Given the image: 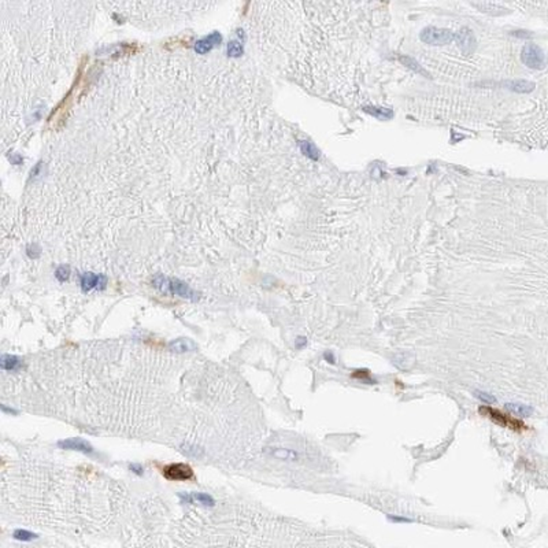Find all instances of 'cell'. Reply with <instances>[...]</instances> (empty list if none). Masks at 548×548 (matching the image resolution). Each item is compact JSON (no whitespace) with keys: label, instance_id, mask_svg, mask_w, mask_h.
<instances>
[{"label":"cell","instance_id":"cell-1","mask_svg":"<svg viewBox=\"0 0 548 548\" xmlns=\"http://www.w3.org/2000/svg\"><path fill=\"white\" fill-rule=\"evenodd\" d=\"M154 285L162 291V292H169L173 293V295H177V296L185 297V299H192V300H196L199 297V295L192 288L187 285L184 281L177 279H169V277H165V276H158L154 280Z\"/></svg>","mask_w":548,"mask_h":548},{"label":"cell","instance_id":"cell-2","mask_svg":"<svg viewBox=\"0 0 548 548\" xmlns=\"http://www.w3.org/2000/svg\"><path fill=\"white\" fill-rule=\"evenodd\" d=\"M480 413L490 418V419H492L495 423H498V425L503 428H507L510 431L524 432L528 429V427L524 423L522 419H518V418L512 417L507 413H503V411H500L498 409H492L490 406H481Z\"/></svg>","mask_w":548,"mask_h":548},{"label":"cell","instance_id":"cell-3","mask_svg":"<svg viewBox=\"0 0 548 548\" xmlns=\"http://www.w3.org/2000/svg\"><path fill=\"white\" fill-rule=\"evenodd\" d=\"M456 36H458L456 32L436 26L423 27L421 33H419V39H421L422 43L429 45H435V47L447 45L449 44V43H452V41L456 43Z\"/></svg>","mask_w":548,"mask_h":548},{"label":"cell","instance_id":"cell-4","mask_svg":"<svg viewBox=\"0 0 548 548\" xmlns=\"http://www.w3.org/2000/svg\"><path fill=\"white\" fill-rule=\"evenodd\" d=\"M521 60L526 68L533 69V70H540L545 66L547 58L544 51L540 48L537 44L529 43L524 45L521 51Z\"/></svg>","mask_w":548,"mask_h":548},{"label":"cell","instance_id":"cell-5","mask_svg":"<svg viewBox=\"0 0 548 548\" xmlns=\"http://www.w3.org/2000/svg\"><path fill=\"white\" fill-rule=\"evenodd\" d=\"M163 476L171 481H187L192 478L193 472L185 463H171L163 469Z\"/></svg>","mask_w":548,"mask_h":548},{"label":"cell","instance_id":"cell-6","mask_svg":"<svg viewBox=\"0 0 548 548\" xmlns=\"http://www.w3.org/2000/svg\"><path fill=\"white\" fill-rule=\"evenodd\" d=\"M80 284L84 292H89L92 289H104L107 285V277L103 274L84 273L80 279Z\"/></svg>","mask_w":548,"mask_h":548},{"label":"cell","instance_id":"cell-7","mask_svg":"<svg viewBox=\"0 0 548 548\" xmlns=\"http://www.w3.org/2000/svg\"><path fill=\"white\" fill-rule=\"evenodd\" d=\"M221 41H222V36L220 32H212L208 36L202 37L195 43V51L199 55H206L211 52L217 45L221 44Z\"/></svg>","mask_w":548,"mask_h":548},{"label":"cell","instance_id":"cell-8","mask_svg":"<svg viewBox=\"0 0 548 548\" xmlns=\"http://www.w3.org/2000/svg\"><path fill=\"white\" fill-rule=\"evenodd\" d=\"M456 44L462 50L463 54H470L476 48V37L473 35V32L467 27H463L461 31L456 32Z\"/></svg>","mask_w":548,"mask_h":548},{"label":"cell","instance_id":"cell-9","mask_svg":"<svg viewBox=\"0 0 548 548\" xmlns=\"http://www.w3.org/2000/svg\"><path fill=\"white\" fill-rule=\"evenodd\" d=\"M58 447L62 449H72V451H77V452H82V454H92L94 452L92 445L84 439H80V437L60 440L58 443Z\"/></svg>","mask_w":548,"mask_h":548},{"label":"cell","instance_id":"cell-10","mask_svg":"<svg viewBox=\"0 0 548 548\" xmlns=\"http://www.w3.org/2000/svg\"><path fill=\"white\" fill-rule=\"evenodd\" d=\"M180 498L187 503H199L204 506V507H212L216 504V500L212 499V496L202 494V492H198V494H180Z\"/></svg>","mask_w":548,"mask_h":548},{"label":"cell","instance_id":"cell-11","mask_svg":"<svg viewBox=\"0 0 548 548\" xmlns=\"http://www.w3.org/2000/svg\"><path fill=\"white\" fill-rule=\"evenodd\" d=\"M169 348H170L171 352H175V354H187V352L195 351L198 347L191 339L181 337V339H177L174 342H171Z\"/></svg>","mask_w":548,"mask_h":548},{"label":"cell","instance_id":"cell-12","mask_svg":"<svg viewBox=\"0 0 548 548\" xmlns=\"http://www.w3.org/2000/svg\"><path fill=\"white\" fill-rule=\"evenodd\" d=\"M503 85L507 88V89L512 90V92H518V94H528V92H532L535 89V84L530 81H526V80H512V81H506L503 82Z\"/></svg>","mask_w":548,"mask_h":548},{"label":"cell","instance_id":"cell-13","mask_svg":"<svg viewBox=\"0 0 548 548\" xmlns=\"http://www.w3.org/2000/svg\"><path fill=\"white\" fill-rule=\"evenodd\" d=\"M21 366H22V360L18 356L10 355V354H5L2 356V369L3 370L15 372V370L21 369Z\"/></svg>","mask_w":548,"mask_h":548},{"label":"cell","instance_id":"cell-14","mask_svg":"<svg viewBox=\"0 0 548 548\" xmlns=\"http://www.w3.org/2000/svg\"><path fill=\"white\" fill-rule=\"evenodd\" d=\"M299 147H300L301 153L305 154V155L307 158H310V159H314V161H317V159L319 158L318 148L315 147L314 144L310 143V141H306V140H303V141H299Z\"/></svg>","mask_w":548,"mask_h":548},{"label":"cell","instance_id":"cell-15","mask_svg":"<svg viewBox=\"0 0 548 548\" xmlns=\"http://www.w3.org/2000/svg\"><path fill=\"white\" fill-rule=\"evenodd\" d=\"M364 112H368L370 115L378 118V119H391L393 117V112L392 110H388V108H378V107H364Z\"/></svg>","mask_w":548,"mask_h":548},{"label":"cell","instance_id":"cell-16","mask_svg":"<svg viewBox=\"0 0 548 548\" xmlns=\"http://www.w3.org/2000/svg\"><path fill=\"white\" fill-rule=\"evenodd\" d=\"M506 409L511 410L512 413L518 414L520 417H529L533 414V409L529 406L521 405V403H508L506 405Z\"/></svg>","mask_w":548,"mask_h":548},{"label":"cell","instance_id":"cell-17","mask_svg":"<svg viewBox=\"0 0 548 548\" xmlns=\"http://www.w3.org/2000/svg\"><path fill=\"white\" fill-rule=\"evenodd\" d=\"M14 539L19 540V541H32L33 539H37L39 536L33 532H29L26 529H17L13 533Z\"/></svg>","mask_w":548,"mask_h":548},{"label":"cell","instance_id":"cell-18","mask_svg":"<svg viewBox=\"0 0 548 548\" xmlns=\"http://www.w3.org/2000/svg\"><path fill=\"white\" fill-rule=\"evenodd\" d=\"M228 55L233 56V58H237L240 55H243V44L237 40L230 41L228 44Z\"/></svg>","mask_w":548,"mask_h":548},{"label":"cell","instance_id":"cell-19","mask_svg":"<svg viewBox=\"0 0 548 548\" xmlns=\"http://www.w3.org/2000/svg\"><path fill=\"white\" fill-rule=\"evenodd\" d=\"M273 455L276 458L285 459V461H295L297 458L296 452L291 449H274Z\"/></svg>","mask_w":548,"mask_h":548},{"label":"cell","instance_id":"cell-20","mask_svg":"<svg viewBox=\"0 0 548 548\" xmlns=\"http://www.w3.org/2000/svg\"><path fill=\"white\" fill-rule=\"evenodd\" d=\"M352 377L358 378V380L364 381V382H374V380L372 378L370 373H369L368 370H364V369H358V370H355V372L352 373Z\"/></svg>","mask_w":548,"mask_h":548},{"label":"cell","instance_id":"cell-21","mask_svg":"<svg viewBox=\"0 0 548 548\" xmlns=\"http://www.w3.org/2000/svg\"><path fill=\"white\" fill-rule=\"evenodd\" d=\"M69 276H70V269H69L68 266H59L56 271H55V277H56L60 283L66 281V280L69 279Z\"/></svg>","mask_w":548,"mask_h":548},{"label":"cell","instance_id":"cell-22","mask_svg":"<svg viewBox=\"0 0 548 548\" xmlns=\"http://www.w3.org/2000/svg\"><path fill=\"white\" fill-rule=\"evenodd\" d=\"M476 395L478 396V399L484 400V402H486V403H494V402H495V399L492 398V396L488 395V393H484V392L476 391Z\"/></svg>","mask_w":548,"mask_h":548},{"label":"cell","instance_id":"cell-23","mask_svg":"<svg viewBox=\"0 0 548 548\" xmlns=\"http://www.w3.org/2000/svg\"><path fill=\"white\" fill-rule=\"evenodd\" d=\"M324 358H325V360L328 362V363H330V364L336 363V356H334V354H333V352H330V351H326V352H325Z\"/></svg>","mask_w":548,"mask_h":548},{"label":"cell","instance_id":"cell-24","mask_svg":"<svg viewBox=\"0 0 548 548\" xmlns=\"http://www.w3.org/2000/svg\"><path fill=\"white\" fill-rule=\"evenodd\" d=\"M388 520L392 522H411V520L405 517H396V515H388Z\"/></svg>","mask_w":548,"mask_h":548},{"label":"cell","instance_id":"cell-25","mask_svg":"<svg viewBox=\"0 0 548 548\" xmlns=\"http://www.w3.org/2000/svg\"><path fill=\"white\" fill-rule=\"evenodd\" d=\"M131 470L132 472H135L137 476H141L144 473V469L140 465H131Z\"/></svg>","mask_w":548,"mask_h":548},{"label":"cell","instance_id":"cell-26","mask_svg":"<svg viewBox=\"0 0 548 548\" xmlns=\"http://www.w3.org/2000/svg\"><path fill=\"white\" fill-rule=\"evenodd\" d=\"M307 346V340L305 337H297L296 339V348H303V347Z\"/></svg>","mask_w":548,"mask_h":548}]
</instances>
